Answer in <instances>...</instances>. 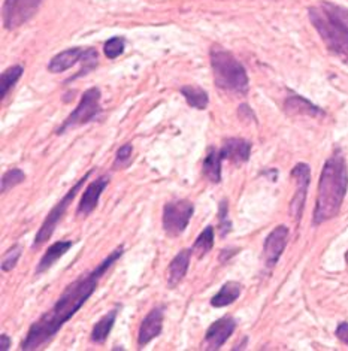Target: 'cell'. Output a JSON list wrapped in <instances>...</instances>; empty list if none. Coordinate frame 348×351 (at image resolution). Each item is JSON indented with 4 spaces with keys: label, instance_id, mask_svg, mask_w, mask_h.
<instances>
[{
    "label": "cell",
    "instance_id": "6da1fadb",
    "mask_svg": "<svg viewBox=\"0 0 348 351\" xmlns=\"http://www.w3.org/2000/svg\"><path fill=\"white\" fill-rule=\"evenodd\" d=\"M123 253L124 248L123 245H120L105 261L99 263L95 271L88 272L84 277L69 284L62 293L60 299L54 304V306L47 314L40 317L36 323L30 326L27 337L24 339L21 348L38 350L42 344H47L62 329V326L66 322H69L78 313V309L87 302V299L95 293L99 281L108 272V269L123 256Z\"/></svg>",
    "mask_w": 348,
    "mask_h": 351
},
{
    "label": "cell",
    "instance_id": "7a4b0ae2",
    "mask_svg": "<svg viewBox=\"0 0 348 351\" xmlns=\"http://www.w3.org/2000/svg\"><path fill=\"white\" fill-rule=\"evenodd\" d=\"M348 191V166L345 157L339 148L330 156L319 180V191L316 199L312 221L316 226L326 223L341 211L344 199Z\"/></svg>",
    "mask_w": 348,
    "mask_h": 351
},
{
    "label": "cell",
    "instance_id": "3957f363",
    "mask_svg": "<svg viewBox=\"0 0 348 351\" xmlns=\"http://www.w3.org/2000/svg\"><path fill=\"white\" fill-rule=\"evenodd\" d=\"M308 16L327 51L348 64V10L330 2H321L310 8Z\"/></svg>",
    "mask_w": 348,
    "mask_h": 351
},
{
    "label": "cell",
    "instance_id": "277c9868",
    "mask_svg": "<svg viewBox=\"0 0 348 351\" xmlns=\"http://www.w3.org/2000/svg\"><path fill=\"white\" fill-rule=\"evenodd\" d=\"M215 86L219 88L245 96L250 88L247 71L243 63L227 49L214 47L210 51Z\"/></svg>",
    "mask_w": 348,
    "mask_h": 351
},
{
    "label": "cell",
    "instance_id": "5b68a950",
    "mask_svg": "<svg viewBox=\"0 0 348 351\" xmlns=\"http://www.w3.org/2000/svg\"><path fill=\"white\" fill-rule=\"evenodd\" d=\"M101 90L93 87L84 91L82 95L78 106L73 110V112L66 119V121L62 124V126L57 129V133H64L66 130L78 128V126H84V124L93 121L96 117L101 114L102 108H101Z\"/></svg>",
    "mask_w": 348,
    "mask_h": 351
},
{
    "label": "cell",
    "instance_id": "8992f818",
    "mask_svg": "<svg viewBox=\"0 0 348 351\" xmlns=\"http://www.w3.org/2000/svg\"><path fill=\"white\" fill-rule=\"evenodd\" d=\"M91 172L93 171H88L84 177H82L75 186H73L68 193H66L62 199H60V202L57 204L51 211H49V214H48V217L45 219V221L42 223V226H40V229H39V232L36 233V238H35V242H33V248H38V247H40L42 244H45V242L53 237V233H54V230H55V228H57V224L60 223V220L63 219V215H64V213H66V210H68V206H69V204L72 202L73 199H75V196L78 195V191L81 190V187L84 186L86 184V181L88 180V177L91 175Z\"/></svg>",
    "mask_w": 348,
    "mask_h": 351
},
{
    "label": "cell",
    "instance_id": "52a82bcc",
    "mask_svg": "<svg viewBox=\"0 0 348 351\" xmlns=\"http://www.w3.org/2000/svg\"><path fill=\"white\" fill-rule=\"evenodd\" d=\"M195 213V206L190 200L181 199L175 202H169L163 208V229L171 237H178L187 229Z\"/></svg>",
    "mask_w": 348,
    "mask_h": 351
},
{
    "label": "cell",
    "instance_id": "ba28073f",
    "mask_svg": "<svg viewBox=\"0 0 348 351\" xmlns=\"http://www.w3.org/2000/svg\"><path fill=\"white\" fill-rule=\"evenodd\" d=\"M44 0H5L2 16L3 27L14 30L27 23L42 5Z\"/></svg>",
    "mask_w": 348,
    "mask_h": 351
},
{
    "label": "cell",
    "instance_id": "9c48e42d",
    "mask_svg": "<svg viewBox=\"0 0 348 351\" xmlns=\"http://www.w3.org/2000/svg\"><path fill=\"white\" fill-rule=\"evenodd\" d=\"M292 177L296 180L297 189L292 202H290V214H292V217L296 221H301V217L305 208L306 191H308L310 181H311L310 166L306 163H297L292 169Z\"/></svg>",
    "mask_w": 348,
    "mask_h": 351
},
{
    "label": "cell",
    "instance_id": "30bf717a",
    "mask_svg": "<svg viewBox=\"0 0 348 351\" xmlns=\"http://www.w3.org/2000/svg\"><path fill=\"white\" fill-rule=\"evenodd\" d=\"M288 241V228L284 224L277 226L264 239L263 244V258L268 269H272L279 261L281 254L286 250Z\"/></svg>",
    "mask_w": 348,
    "mask_h": 351
},
{
    "label": "cell",
    "instance_id": "8fae6325",
    "mask_svg": "<svg viewBox=\"0 0 348 351\" xmlns=\"http://www.w3.org/2000/svg\"><path fill=\"white\" fill-rule=\"evenodd\" d=\"M236 329V322L232 317H223L217 322H214L210 329L206 330L205 346L208 350H219L223 344L232 337V333Z\"/></svg>",
    "mask_w": 348,
    "mask_h": 351
},
{
    "label": "cell",
    "instance_id": "7c38bea8",
    "mask_svg": "<svg viewBox=\"0 0 348 351\" xmlns=\"http://www.w3.org/2000/svg\"><path fill=\"white\" fill-rule=\"evenodd\" d=\"M163 328V308L157 306L151 309L150 313L147 314L145 319L140 323L139 333H138V346L139 348L145 347L147 344L160 335Z\"/></svg>",
    "mask_w": 348,
    "mask_h": 351
},
{
    "label": "cell",
    "instance_id": "4fadbf2b",
    "mask_svg": "<svg viewBox=\"0 0 348 351\" xmlns=\"http://www.w3.org/2000/svg\"><path fill=\"white\" fill-rule=\"evenodd\" d=\"M251 142L245 141L241 138H229L225 141L223 144L220 154L223 157V160H229L235 165H243L248 162L251 154Z\"/></svg>",
    "mask_w": 348,
    "mask_h": 351
},
{
    "label": "cell",
    "instance_id": "5bb4252c",
    "mask_svg": "<svg viewBox=\"0 0 348 351\" xmlns=\"http://www.w3.org/2000/svg\"><path fill=\"white\" fill-rule=\"evenodd\" d=\"M108 182H110V177H101L90 184V186L86 189V191L81 196V200H79L78 208H77L78 215H88L96 210L99 199H101L102 191L106 189Z\"/></svg>",
    "mask_w": 348,
    "mask_h": 351
},
{
    "label": "cell",
    "instance_id": "9a60e30c",
    "mask_svg": "<svg viewBox=\"0 0 348 351\" xmlns=\"http://www.w3.org/2000/svg\"><path fill=\"white\" fill-rule=\"evenodd\" d=\"M86 49H82L81 47L75 48H69L66 51H62L60 54H57L51 58V62L48 64V71L53 73H60L73 68L77 63L82 62V57H84Z\"/></svg>",
    "mask_w": 348,
    "mask_h": 351
},
{
    "label": "cell",
    "instance_id": "2e32d148",
    "mask_svg": "<svg viewBox=\"0 0 348 351\" xmlns=\"http://www.w3.org/2000/svg\"><path fill=\"white\" fill-rule=\"evenodd\" d=\"M192 253H193V250L184 248V250H181V252L175 257H173V261L171 262L169 269H168V284L171 289L177 287L178 284L182 281V278L186 277L188 266H190V257H192Z\"/></svg>",
    "mask_w": 348,
    "mask_h": 351
},
{
    "label": "cell",
    "instance_id": "e0dca14e",
    "mask_svg": "<svg viewBox=\"0 0 348 351\" xmlns=\"http://www.w3.org/2000/svg\"><path fill=\"white\" fill-rule=\"evenodd\" d=\"M286 111L290 115H308V117H320L325 115L319 106L311 104L308 99H305L299 95L288 96L284 104Z\"/></svg>",
    "mask_w": 348,
    "mask_h": 351
},
{
    "label": "cell",
    "instance_id": "ac0fdd59",
    "mask_svg": "<svg viewBox=\"0 0 348 351\" xmlns=\"http://www.w3.org/2000/svg\"><path fill=\"white\" fill-rule=\"evenodd\" d=\"M243 287L241 284L236 281H227L221 286L219 290V293L212 296L211 299V305L214 308H223V306H229L235 302V300L241 296Z\"/></svg>",
    "mask_w": 348,
    "mask_h": 351
},
{
    "label": "cell",
    "instance_id": "d6986e66",
    "mask_svg": "<svg viewBox=\"0 0 348 351\" xmlns=\"http://www.w3.org/2000/svg\"><path fill=\"white\" fill-rule=\"evenodd\" d=\"M71 247H72L71 241H57V242H54V244L47 250L45 254L42 256V258H40V262L36 267V274L48 271L49 267H51L57 261H59L62 256L66 254V252H69Z\"/></svg>",
    "mask_w": 348,
    "mask_h": 351
},
{
    "label": "cell",
    "instance_id": "ffe728a7",
    "mask_svg": "<svg viewBox=\"0 0 348 351\" xmlns=\"http://www.w3.org/2000/svg\"><path fill=\"white\" fill-rule=\"evenodd\" d=\"M119 309L120 308L111 309L110 313H108L106 315H103L102 319L95 324L93 330H91V339H93V342H96V344H102V342L106 341L108 335H110L112 328H114L115 320H117Z\"/></svg>",
    "mask_w": 348,
    "mask_h": 351
},
{
    "label": "cell",
    "instance_id": "44dd1931",
    "mask_svg": "<svg viewBox=\"0 0 348 351\" xmlns=\"http://www.w3.org/2000/svg\"><path fill=\"white\" fill-rule=\"evenodd\" d=\"M221 162H223V157L217 149L210 152V154L206 156L203 160V165H202L203 175L214 184H219L221 181Z\"/></svg>",
    "mask_w": 348,
    "mask_h": 351
},
{
    "label": "cell",
    "instance_id": "7402d4cb",
    "mask_svg": "<svg viewBox=\"0 0 348 351\" xmlns=\"http://www.w3.org/2000/svg\"><path fill=\"white\" fill-rule=\"evenodd\" d=\"M181 95L184 96L187 104L195 108V110H206V106L210 104L208 93L201 87L196 86H186L181 88Z\"/></svg>",
    "mask_w": 348,
    "mask_h": 351
},
{
    "label": "cell",
    "instance_id": "603a6c76",
    "mask_svg": "<svg viewBox=\"0 0 348 351\" xmlns=\"http://www.w3.org/2000/svg\"><path fill=\"white\" fill-rule=\"evenodd\" d=\"M212 247H214V228L212 226H206L203 232L195 241V245L192 250L199 258H202L211 252Z\"/></svg>",
    "mask_w": 348,
    "mask_h": 351
},
{
    "label": "cell",
    "instance_id": "cb8c5ba5",
    "mask_svg": "<svg viewBox=\"0 0 348 351\" xmlns=\"http://www.w3.org/2000/svg\"><path fill=\"white\" fill-rule=\"evenodd\" d=\"M24 69L23 66H12V68L6 69L2 72V77H0V99H5V96L10 93V90L16 84V81L21 78Z\"/></svg>",
    "mask_w": 348,
    "mask_h": 351
},
{
    "label": "cell",
    "instance_id": "d4e9b609",
    "mask_svg": "<svg viewBox=\"0 0 348 351\" xmlns=\"http://www.w3.org/2000/svg\"><path fill=\"white\" fill-rule=\"evenodd\" d=\"M124 48H126V40H124V38H120V36H115V38H111L110 40H106L105 45H103V53L108 58H117L123 54Z\"/></svg>",
    "mask_w": 348,
    "mask_h": 351
},
{
    "label": "cell",
    "instance_id": "484cf974",
    "mask_svg": "<svg viewBox=\"0 0 348 351\" xmlns=\"http://www.w3.org/2000/svg\"><path fill=\"white\" fill-rule=\"evenodd\" d=\"M24 180H26V175H24L21 169L15 168L8 171L2 177V193H6V191H10L15 186H18Z\"/></svg>",
    "mask_w": 348,
    "mask_h": 351
},
{
    "label": "cell",
    "instance_id": "4316f807",
    "mask_svg": "<svg viewBox=\"0 0 348 351\" xmlns=\"http://www.w3.org/2000/svg\"><path fill=\"white\" fill-rule=\"evenodd\" d=\"M21 253H23V248L18 244H15L12 248L8 250L3 256V261H2V271L3 272L12 271L15 265L18 263V258L21 257Z\"/></svg>",
    "mask_w": 348,
    "mask_h": 351
},
{
    "label": "cell",
    "instance_id": "83f0119b",
    "mask_svg": "<svg viewBox=\"0 0 348 351\" xmlns=\"http://www.w3.org/2000/svg\"><path fill=\"white\" fill-rule=\"evenodd\" d=\"M219 230H220V237H226L227 233L232 230V223L229 220V205H227L226 199L221 200V202H220Z\"/></svg>",
    "mask_w": 348,
    "mask_h": 351
},
{
    "label": "cell",
    "instance_id": "f1b7e54d",
    "mask_svg": "<svg viewBox=\"0 0 348 351\" xmlns=\"http://www.w3.org/2000/svg\"><path fill=\"white\" fill-rule=\"evenodd\" d=\"M132 152H134V147L130 144H124L123 147H120V149L117 152V157H115L114 168L117 169V168H121L123 165H126L132 156Z\"/></svg>",
    "mask_w": 348,
    "mask_h": 351
},
{
    "label": "cell",
    "instance_id": "f546056e",
    "mask_svg": "<svg viewBox=\"0 0 348 351\" xmlns=\"http://www.w3.org/2000/svg\"><path fill=\"white\" fill-rule=\"evenodd\" d=\"M335 335H336V338L339 341L344 342V344L348 346V323L347 322H343V323L338 324Z\"/></svg>",
    "mask_w": 348,
    "mask_h": 351
},
{
    "label": "cell",
    "instance_id": "4dcf8cb0",
    "mask_svg": "<svg viewBox=\"0 0 348 351\" xmlns=\"http://www.w3.org/2000/svg\"><path fill=\"white\" fill-rule=\"evenodd\" d=\"M10 348H11V338L5 335V333H2V335H0V350L6 351Z\"/></svg>",
    "mask_w": 348,
    "mask_h": 351
},
{
    "label": "cell",
    "instance_id": "1f68e13d",
    "mask_svg": "<svg viewBox=\"0 0 348 351\" xmlns=\"http://www.w3.org/2000/svg\"><path fill=\"white\" fill-rule=\"evenodd\" d=\"M345 262H347V263H348V252H347V253H345Z\"/></svg>",
    "mask_w": 348,
    "mask_h": 351
}]
</instances>
